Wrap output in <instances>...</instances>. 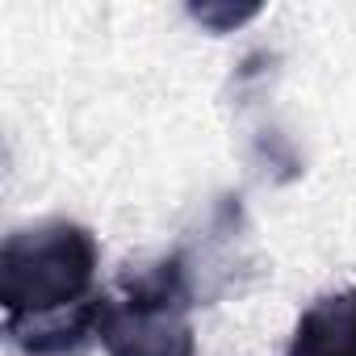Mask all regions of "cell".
<instances>
[{
    "label": "cell",
    "instance_id": "3957f363",
    "mask_svg": "<svg viewBox=\"0 0 356 356\" xmlns=\"http://www.w3.org/2000/svg\"><path fill=\"white\" fill-rule=\"evenodd\" d=\"M101 310H105V298H88L72 306L67 314L55 310V314H34V318H5V331L13 348H22L26 356H67V352H80L97 335Z\"/></svg>",
    "mask_w": 356,
    "mask_h": 356
},
{
    "label": "cell",
    "instance_id": "6da1fadb",
    "mask_svg": "<svg viewBox=\"0 0 356 356\" xmlns=\"http://www.w3.org/2000/svg\"><path fill=\"white\" fill-rule=\"evenodd\" d=\"M97 277V239L76 222H42L0 248V306L9 318L55 314L88 302Z\"/></svg>",
    "mask_w": 356,
    "mask_h": 356
},
{
    "label": "cell",
    "instance_id": "5b68a950",
    "mask_svg": "<svg viewBox=\"0 0 356 356\" xmlns=\"http://www.w3.org/2000/svg\"><path fill=\"white\" fill-rule=\"evenodd\" d=\"M189 17L202 22L210 34H231L239 26H248L252 17H260V5L248 0V5H235V0H202V5H189Z\"/></svg>",
    "mask_w": 356,
    "mask_h": 356
},
{
    "label": "cell",
    "instance_id": "277c9868",
    "mask_svg": "<svg viewBox=\"0 0 356 356\" xmlns=\"http://www.w3.org/2000/svg\"><path fill=\"white\" fill-rule=\"evenodd\" d=\"M285 356H356V289L327 293L302 310Z\"/></svg>",
    "mask_w": 356,
    "mask_h": 356
},
{
    "label": "cell",
    "instance_id": "7a4b0ae2",
    "mask_svg": "<svg viewBox=\"0 0 356 356\" xmlns=\"http://www.w3.org/2000/svg\"><path fill=\"white\" fill-rule=\"evenodd\" d=\"M193 289L181 256H168L143 277L126 281L122 298H105L97 339L109 356H193L189 323Z\"/></svg>",
    "mask_w": 356,
    "mask_h": 356
}]
</instances>
